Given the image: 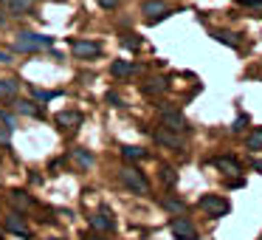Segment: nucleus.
<instances>
[{
  "label": "nucleus",
  "instance_id": "obj_21",
  "mask_svg": "<svg viewBox=\"0 0 262 240\" xmlns=\"http://www.w3.org/2000/svg\"><path fill=\"white\" fill-rule=\"evenodd\" d=\"M12 93H17V82L14 79H0V99L12 96Z\"/></svg>",
  "mask_w": 262,
  "mask_h": 240
},
{
  "label": "nucleus",
  "instance_id": "obj_25",
  "mask_svg": "<svg viewBox=\"0 0 262 240\" xmlns=\"http://www.w3.org/2000/svg\"><path fill=\"white\" fill-rule=\"evenodd\" d=\"M161 178H164V184H169V187H172V184H175L178 181V175H175V170H172V167H161Z\"/></svg>",
  "mask_w": 262,
  "mask_h": 240
},
{
  "label": "nucleus",
  "instance_id": "obj_20",
  "mask_svg": "<svg viewBox=\"0 0 262 240\" xmlns=\"http://www.w3.org/2000/svg\"><path fill=\"white\" fill-rule=\"evenodd\" d=\"M31 3H34V0H9V9L17 12V14H26L31 9Z\"/></svg>",
  "mask_w": 262,
  "mask_h": 240
},
{
  "label": "nucleus",
  "instance_id": "obj_28",
  "mask_svg": "<svg viewBox=\"0 0 262 240\" xmlns=\"http://www.w3.org/2000/svg\"><path fill=\"white\" fill-rule=\"evenodd\" d=\"M245 125H248V113H245V116H237V122L231 125V130H234V133H243Z\"/></svg>",
  "mask_w": 262,
  "mask_h": 240
},
{
  "label": "nucleus",
  "instance_id": "obj_31",
  "mask_svg": "<svg viewBox=\"0 0 262 240\" xmlns=\"http://www.w3.org/2000/svg\"><path fill=\"white\" fill-rule=\"evenodd\" d=\"M85 240H107V237L102 232H96V234H85Z\"/></svg>",
  "mask_w": 262,
  "mask_h": 240
},
{
  "label": "nucleus",
  "instance_id": "obj_13",
  "mask_svg": "<svg viewBox=\"0 0 262 240\" xmlns=\"http://www.w3.org/2000/svg\"><path fill=\"white\" fill-rule=\"evenodd\" d=\"M214 167L223 172V175H239V172H243V167H239L234 158H228V155H223V158H214Z\"/></svg>",
  "mask_w": 262,
  "mask_h": 240
},
{
  "label": "nucleus",
  "instance_id": "obj_18",
  "mask_svg": "<svg viewBox=\"0 0 262 240\" xmlns=\"http://www.w3.org/2000/svg\"><path fill=\"white\" fill-rule=\"evenodd\" d=\"M71 158L76 161V164L82 167V170H88V167H93V155L88 153V150H82V147H76V150H71Z\"/></svg>",
  "mask_w": 262,
  "mask_h": 240
},
{
  "label": "nucleus",
  "instance_id": "obj_6",
  "mask_svg": "<svg viewBox=\"0 0 262 240\" xmlns=\"http://www.w3.org/2000/svg\"><path fill=\"white\" fill-rule=\"evenodd\" d=\"M155 142H158L161 147H169V150H183V147H186V144H183V138L178 136L175 130H169V127L155 130Z\"/></svg>",
  "mask_w": 262,
  "mask_h": 240
},
{
  "label": "nucleus",
  "instance_id": "obj_5",
  "mask_svg": "<svg viewBox=\"0 0 262 240\" xmlns=\"http://www.w3.org/2000/svg\"><path fill=\"white\" fill-rule=\"evenodd\" d=\"M71 51H74L76 59H91V57H99V54H102V46L93 43V40H74Z\"/></svg>",
  "mask_w": 262,
  "mask_h": 240
},
{
  "label": "nucleus",
  "instance_id": "obj_26",
  "mask_svg": "<svg viewBox=\"0 0 262 240\" xmlns=\"http://www.w3.org/2000/svg\"><path fill=\"white\" fill-rule=\"evenodd\" d=\"M34 96L40 99V102H51V99H57L59 93L57 91H34Z\"/></svg>",
  "mask_w": 262,
  "mask_h": 240
},
{
  "label": "nucleus",
  "instance_id": "obj_27",
  "mask_svg": "<svg viewBox=\"0 0 262 240\" xmlns=\"http://www.w3.org/2000/svg\"><path fill=\"white\" fill-rule=\"evenodd\" d=\"M121 43H124L127 48H138V46H141V37H138V34H124V40H121Z\"/></svg>",
  "mask_w": 262,
  "mask_h": 240
},
{
  "label": "nucleus",
  "instance_id": "obj_33",
  "mask_svg": "<svg viewBox=\"0 0 262 240\" xmlns=\"http://www.w3.org/2000/svg\"><path fill=\"white\" fill-rule=\"evenodd\" d=\"M254 167H256V170H259V172H262V161H254Z\"/></svg>",
  "mask_w": 262,
  "mask_h": 240
},
{
  "label": "nucleus",
  "instance_id": "obj_11",
  "mask_svg": "<svg viewBox=\"0 0 262 240\" xmlns=\"http://www.w3.org/2000/svg\"><path fill=\"white\" fill-rule=\"evenodd\" d=\"M6 229H9V232H14V234H23V237H31V232L26 229L23 215H17V212H12V215L6 217Z\"/></svg>",
  "mask_w": 262,
  "mask_h": 240
},
{
  "label": "nucleus",
  "instance_id": "obj_10",
  "mask_svg": "<svg viewBox=\"0 0 262 240\" xmlns=\"http://www.w3.org/2000/svg\"><path fill=\"white\" fill-rule=\"evenodd\" d=\"M88 223H91V229H93V232H102V234H104V232H113V226H116L113 215H104V212H99V215H93Z\"/></svg>",
  "mask_w": 262,
  "mask_h": 240
},
{
  "label": "nucleus",
  "instance_id": "obj_23",
  "mask_svg": "<svg viewBox=\"0 0 262 240\" xmlns=\"http://www.w3.org/2000/svg\"><path fill=\"white\" fill-rule=\"evenodd\" d=\"M164 206H166L169 212H186V204H183V201H178V198H166Z\"/></svg>",
  "mask_w": 262,
  "mask_h": 240
},
{
  "label": "nucleus",
  "instance_id": "obj_15",
  "mask_svg": "<svg viewBox=\"0 0 262 240\" xmlns=\"http://www.w3.org/2000/svg\"><path fill=\"white\" fill-rule=\"evenodd\" d=\"M245 150L248 153H259L262 150V127H251V133L245 136Z\"/></svg>",
  "mask_w": 262,
  "mask_h": 240
},
{
  "label": "nucleus",
  "instance_id": "obj_34",
  "mask_svg": "<svg viewBox=\"0 0 262 240\" xmlns=\"http://www.w3.org/2000/svg\"><path fill=\"white\" fill-rule=\"evenodd\" d=\"M48 240H62V237H48Z\"/></svg>",
  "mask_w": 262,
  "mask_h": 240
},
{
  "label": "nucleus",
  "instance_id": "obj_17",
  "mask_svg": "<svg viewBox=\"0 0 262 240\" xmlns=\"http://www.w3.org/2000/svg\"><path fill=\"white\" fill-rule=\"evenodd\" d=\"M9 201H12L14 206H20V209H29V206H34V198H31L29 192H23V189H12V192H9Z\"/></svg>",
  "mask_w": 262,
  "mask_h": 240
},
{
  "label": "nucleus",
  "instance_id": "obj_29",
  "mask_svg": "<svg viewBox=\"0 0 262 240\" xmlns=\"http://www.w3.org/2000/svg\"><path fill=\"white\" fill-rule=\"evenodd\" d=\"M99 6L102 9H116L119 6V0H99Z\"/></svg>",
  "mask_w": 262,
  "mask_h": 240
},
{
  "label": "nucleus",
  "instance_id": "obj_9",
  "mask_svg": "<svg viewBox=\"0 0 262 240\" xmlns=\"http://www.w3.org/2000/svg\"><path fill=\"white\" fill-rule=\"evenodd\" d=\"M166 12H169V6H166L164 0H147V3H141V14L147 20H155V17H166Z\"/></svg>",
  "mask_w": 262,
  "mask_h": 240
},
{
  "label": "nucleus",
  "instance_id": "obj_19",
  "mask_svg": "<svg viewBox=\"0 0 262 240\" xmlns=\"http://www.w3.org/2000/svg\"><path fill=\"white\" fill-rule=\"evenodd\" d=\"M121 155H124L127 161H141V158H147V150H141V147H121Z\"/></svg>",
  "mask_w": 262,
  "mask_h": 240
},
{
  "label": "nucleus",
  "instance_id": "obj_32",
  "mask_svg": "<svg viewBox=\"0 0 262 240\" xmlns=\"http://www.w3.org/2000/svg\"><path fill=\"white\" fill-rule=\"evenodd\" d=\"M0 63H12V57H9L6 51H0Z\"/></svg>",
  "mask_w": 262,
  "mask_h": 240
},
{
  "label": "nucleus",
  "instance_id": "obj_8",
  "mask_svg": "<svg viewBox=\"0 0 262 240\" xmlns=\"http://www.w3.org/2000/svg\"><path fill=\"white\" fill-rule=\"evenodd\" d=\"M57 127L59 130H76V127L82 125V113L79 110H62V113H57Z\"/></svg>",
  "mask_w": 262,
  "mask_h": 240
},
{
  "label": "nucleus",
  "instance_id": "obj_4",
  "mask_svg": "<svg viewBox=\"0 0 262 240\" xmlns=\"http://www.w3.org/2000/svg\"><path fill=\"white\" fill-rule=\"evenodd\" d=\"M161 125H164V127H169V130H175V133H183V130H189V122H186V116H183L181 110H172V108L161 110Z\"/></svg>",
  "mask_w": 262,
  "mask_h": 240
},
{
  "label": "nucleus",
  "instance_id": "obj_12",
  "mask_svg": "<svg viewBox=\"0 0 262 240\" xmlns=\"http://www.w3.org/2000/svg\"><path fill=\"white\" fill-rule=\"evenodd\" d=\"M166 88H169L166 76H152V79L144 82V93H147V96H158V93H164Z\"/></svg>",
  "mask_w": 262,
  "mask_h": 240
},
{
  "label": "nucleus",
  "instance_id": "obj_1",
  "mask_svg": "<svg viewBox=\"0 0 262 240\" xmlns=\"http://www.w3.org/2000/svg\"><path fill=\"white\" fill-rule=\"evenodd\" d=\"M198 206H200V212H203L206 217H211V221H217V217H223V215L231 212V204H228L223 195H203V198L198 201Z\"/></svg>",
  "mask_w": 262,
  "mask_h": 240
},
{
  "label": "nucleus",
  "instance_id": "obj_24",
  "mask_svg": "<svg viewBox=\"0 0 262 240\" xmlns=\"http://www.w3.org/2000/svg\"><path fill=\"white\" fill-rule=\"evenodd\" d=\"M9 144H12V127L0 125V147H9Z\"/></svg>",
  "mask_w": 262,
  "mask_h": 240
},
{
  "label": "nucleus",
  "instance_id": "obj_22",
  "mask_svg": "<svg viewBox=\"0 0 262 240\" xmlns=\"http://www.w3.org/2000/svg\"><path fill=\"white\" fill-rule=\"evenodd\" d=\"M214 40H217V43H226V46H231V48H237V46H239V43L234 40L231 31H214Z\"/></svg>",
  "mask_w": 262,
  "mask_h": 240
},
{
  "label": "nucleus",
  "instance_id": "obj_14",
  "mask_svg": "<svg viewBox=\"0 0 262 240\" xmlns=\"http://www.w3.org/2000/svg\"><path fill=\"white\" fill-rule=\"evenodd\" d=\"M14 110L23 113V116H34V119H40V116H42V108H37L31 99H17V102H14Z\"/></svg>",
  "mask_w": 262,
  "mask_h": 240
},
{
  "label": "nucleus",
  "instance_id": "obj_35",
  "mask_svg": "<svg viewBox=\"0 0 262 240\" xmlns=\"http://www.w3.org/2000/svg\"><path fill=\"white\" fill-rule=\"evenodd\" d=\"M0 240H3V234H0Z\"/></svg>",
  "mask_w": 262,
  "mask_h": 240
},
{
  "label": "nucleus",
  "instance_id": "obj_2",
  "mask_svg": "<svg viewBox=\"0 0 262 240\" xmlns=\"http://www.w3.org/2000/svg\"><path fill=\"white\" fill-rule=\"evenodd\" d=\"M121 184H124L127 189H133L136 195H149V184L147 178H144V172L138 170V167H124V170L119 172Z\"/></svg>",
  "mask_w": 262,
  "mask_h": 240
},
{
  "label": "nucleus",
  "instance_id": "obj_7",
  "mask_svg": "<svg viewBox=\"0 0 262 240\" xmlns=\"http://www.w3.org/2000/svg\"><path fill=\"white\" fill-rule=\"evenodd\" d=\"M172 234H175L178 240H198V229H194V223L186 221V217H175V221H172Z\"/></svg>",
  "mask_w": 262,
  "mask_h": 240
},
{
  "label": "nucleus",
  "instance_id": "obj_16",
  "mask_svg": "<svg viewBox=\"0 0 262 240\" xmlns=\"http://www.w3.org/2000/svg\"><path fill=\"white\" fill-rule=\"evenodd\" d=\"M133 71H136V65L127 63V59H116L113 65H110V74L116 76V79H124V76H130Z\"/></svg>",
  "mask_w": 262,
  "mask_h": 240
},
{
  "label": "nucleus",
  "instance_id": "obj_3",
  "mask_svg": "<svg viewBox=\"0 0 262 240\" xmlns=\"http://www.w3.org/2000/svg\"><path fill=\"white\" fill-rule=\"evenodd\" d=\"M54 46V37H42V34H17L14 40V51L20 54H34L40 48H48Z\"/></svg>",
  "mask_w": 262,
  "mask_h": 240
},
{
  "label": "nucleus",
  "instance_id": "obj_30",
  "mask_svg": "<svg viewBox=\"0 0 262 240\" xmlns=\"http://www.w3.org/2000/svg\"><path fill=\"white\" fill-rule=\"evenodd\" d=\"M243 6H248V9H262V0H243Z\"/></svg>",
  "mask_w": 262,
  "mask_h": 240
}]
</instances>
